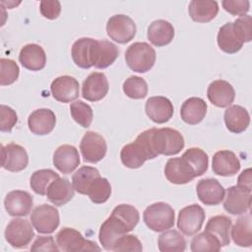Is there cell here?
<instances>
[{
    "instance_id": "obj_1",
    "label": "cell",
    "mask_w": 252,
    "mask_h": 252,
    "mask_svg": "<svg viewBox=\"0 0 252 252\" xmlns=\"http://www.w3.org/2000/svg\"><path fill=\"white\" fill-rule=\"evenodd\" d=\"M154 129L151 128L140 133L134 142L125 145L121 149L120 158L126 167L139 168L146 160L158 157L152 142Z\"/></svg>"
},
{
    "instance_id": "obj_2",
    "label": "cell",
    "mask_w": 252,
    "mask_h": 252,
    "mask_svg": "<svg viewBox=\"0 0 252 252\" xmlns=\"http://www.w3.org/2000/svg\"><path fill=\"white\" fill-rule=\"evenodd\" d=\"M156 51L147 42H134L125 51V61L128 67L137 73L150 71L156 62Z\"/></svg>"
},
{
    "instance_id": "obj_3",
    "label": "cell",
    "mask_w": 252,
    "mask_h": 252,
    "mask_svg": "<svg viewBox=\"0 0 252 252\" xmlns=\"http://www.w3.org/2000/svg\"><path fill=\"white\" fill-rule=\"evenodd\" d=\"M143 219L150 229L160 232L174 225L175 214L170 205L164 202H158L146 208Z\"/></svg>"
},
{
    "instance_id": "obj_4",
    "label": "cell",
    "mask_w": 252,
    "mask_h": 252,
    "mask_svg": "<svg viewBox=\"0 0 252 252\" xmlns=\"http://www.w3.org/2000/svg\"><path fill=\"white\" fill-rule=\"evenodd\" d=\"M152 142L156 153L163 156H173L184 148V138L182 134L172 128H155Z\"/></svg>"
},
{
    "instance_id": "obj_5",
    "label": "cell",
    "mask_w": 252,
    "mask_h": 252,
    "mask_svg": "<svg viewBox=\"0 0 252 252\" xmlns=\"http://www.w3.org/2000/svg\"><path fill=\"white\" fill-rule=\"evenodd\" d=\"M56 243L64 252L99 251L95 242L84 238L81 232L72 227H63L56 234Z\"/></svg>"
},
{
    "instance_id": "obj_6",
    "label": "cell",
    "mask_w": 252,
    "mask_h": 252,
    "mask_svg": "<svg viewBox=\"0 0 252 252\" xmlns=\"http://www.w3.org/2000/svg\"><path fill=\"white\" fill-rule=\"evenodd\" d=\"M137 28L134 21L126 15L119 14L110 17L106 24V32L110 39L124 44L136 35Z\"/></svg>"
},
{
    "instance_id": "obj_7",
    "label": "cell",
    "mask_w": 252,
    "mask_h": 252,
    "mask_svg": "<svg viewBox=\"0 0 252 252\" xmlns=\"http://www.w3.org/2000/svg\"><path fill=\"white\" fill-rule=\"evenodd\" d=\"M29 220L13 219L5 229V239L14 248H26L34 237V232Z\"/></svg>"
},
{
    "instance_id": "obj_8",
    "label": "cell",
    "mask_w": 252,
    "mask_h": 252,
    "mask_svg": "<svg viewBox=\"0 0 252 252\" xmlns=\"http://www.w3.org/2000/svg\"><path fill=\"white\" fill-rule=\"evenodd\" d=\"M80 150L86 162L96 163L105 157L107 145L101 135L94 131H88L81 140Z\"/></svg>"
},
{
    "instance_id": "obj_9",
    "label": "cell",
    "mask_w": 252,
    "mask_h": 252,
    "mask_svg": "<svg viewBox=\"0 0 252 252\" xmlns=\"http://www.w3.org/2000/svg\"><path fill=\"white\" fill-rule=\"evenodd\" d=\"M205 217V212L201 206L197 204L189 205L178 213L177 227L185 235H194L202 228Z\"/></svg>"
},
{
    "instance_id": "obj_10",
    "label": "cell",
    "mask_w": 252,
    "mask_h": 252,
    "mask_svg": "<svg viewBox=\"0 0 252 252\" xmlns=\"http://www.w3.org/2000/svg\"><path fill=\"white\" fill-rule=\"evenodd\" d=\"M31 221L37 232L52 233L60 223L59 213L55 207L42 204L32 212Z\"/></svg>"
},
{
    "instance_id": "obj_11",
    "label": "cell",
    "mask_w": 252,
    "mask_h": 252,
    "mask_svg": "<svg viewBox=\"0 0 252 252\" xmlns=\"http://www.w3.org/2000/svg\"><path fill=\"white\" fill-rule=\"evenodd\" d=\"M129 231L126 223L111 214L100 225L98 239L105 250L112 251L115 241Z\"/></svg>"
},
{
    "instance_id": "obj_12",
    "label": "cell",
    "mask_w": 252,
    "mask_h": 252,
    "mask_svg": "<svg viewBox=\"0 0 252 252\" xmlns=\"http://www.w3.org/2000/svg\"><path fill=\"white\" fill-rule=\"evenodd\" d=\"M2 167L8 171L18 172L25 169L29 163V157L24 147L10 143L1 147Z\"/></svg>"
},
{
    "instance_id": "obj_13",
    "label": "cell",
    "mask_w": 252,
    "mask_h": 252,
    "mask_svg": "<svg viewBox=\"0 0 252 252\" xmlns=\"http://www.w3.org/2000/svg\"><path fill=\"white\" fill-rule=\"evenodd\" d=\"M223 202V209L231 215H242L250 210L251 192H248L237 185L226 189V196Z\"/></svg>"
},
{
    "instance_id": "obj_14",
    "label": "cell",
    "mask_w": 252,
    "mask_h": 252,
    "mask_svg": "<svg viewBox=\"0 0 252 252\" xmlns=\"http://www.w3.org/2000/svg\"><path fill=\"white\" fill-rule=\"evenodd\" d=\"M53 97L60 102H71L79 97V82L71 76L64 75L53 80L50 86Z\"/></svg>"
},
{
    "instance_id": "obj_15",
    "label": "cell",
    "mask_w": 252,
    "mask_h": 252,
    "mask_svg": "<svg viewBox=\"0 0 252 252\" xmlns=\"http://www.w3.org/2000/svg\"><path fill=\"white\" fill-rule=\"evenodd\" d=\"M164 175L173 184H186L192 181L196 175L190 164L182 158H169L164 166Z\"/></svg>"
},
{
    "instance_id": "obj_16",
    "label": "cell",
    "mask_w": 252,
    "mask_h": 252,
    "mask_svg": "<svg viewBox=\"0 0 252 252\" xmlns=\"http://www.w3.org/2000/svg\"><path fill=\"white\" fill-rule=\"evenodd\" d=\"M108 89L106 76L100 72H93L83 82L82 96L90 101H98L107 94Z\"/></svg>"
},
{
    "instance_id": "obj_17",
    "label": "cell",
    "mask_w": 252,
    "mask_h": 252,
    "mask_svg": "<svg viewBox=\"0 0 252 252\" xmlns=\"http://www.w3.org/2000/svg\"><path fill=\"white\" fill-rule=\"evenodd\" d=\"M4 206L5 210L10 216L25 217L32 212L33 199L27 191L14 190L6 195Z\"/></svg>"
},
{
    "instance_id": "obj_18",
    "label": "cell",
    "mask_w": 252,
    "mask_h": 252,
    "mask_svg": "<svg viewBox=\"0 0 252 252\" xmlns=\"http://www.w3.org/2000/svg\"><path fill=\"white\" fill-rule=\"evenodd\" d=\"M118 47L111 41L101 39L94 41L92 47V64L97 69H104L110 66L118 57Z\"/></svg>"
},
{
    "instance_id": "obj_19",
    "label": "cell",
    "mask_w": 252,
    "mask_h": 252,
    "mask_svg": "<svg viewBox=\"0 0 252 252\" xmlns=\"http://www.w3.org/2000/svg\"><path fill=\"white\" fill-rule=\"evenodd\" d=\"M148 117L158 124H162L170 120L173 115L172 102L165 96L158 95L148 98L145 105Z\"/></svg>"
},
{
    "instance_id": "obj_20",
    "label": "cell",
    "mask_w": 252,
    "mask_h": 252,
    "mask_svg": "<svg viewBox=\"0 0 252 252\" xmlns=\"http://www.w3.org/2000/svg\"><path fill=\"white\" fill-rule=\"evenodd\" d=\"M196 191L199 200L208 206L220 204L225 195L224 188L215 178L201 179L197 183Z\"/></svg>"
},
{
    "instance_id": "obj_21",
    "label": "cell",
    "mask_w": 252,
    "mask_h": 252,
    "mask_svg": "<svg viewBox=\"0 0 252 252\" xmlns=\"http://www.w3.org/2000/svg\"><path fill=\"white\" fill-rule=\"evenodd\" d=\"M56 116L51 109L39 108L32 111L28 118L30 131L35 135H47L54 129Z\"/></svg>"
},
{
    "instance_id": "obj_22",
    "label": "cell",
    "mask_w": 252,
    "mask_h": 252,
    "mask_svg": "<svg viewBox=\"0 0 252 252\" xmlns=\"http://www.w3.org/2000/svg\"><path fill=\"white\" fill-rule=\"evenodd\" d=\"M53 164L61 173H72L80 164L78 150L71 145L59 146L53 155Z\"/></svg>"
},
{
    "instance_id": "obj_23",
    "label": "cell",
    "mask_w": 252,
    "mask_h": 252,
    "mask_svg": "<svg viewBox=\"0 0 252 252\" xmlns=\"http://www.w3.org/2000/svg\"><path fill=\"white\" fill-rule=\"evenodd\" d=\"M212 169L220 176H233L240 169V161L233 152L221 150L213 156Z\"/></svg>"
},
{
    "instance_id": "obj_24",
    "label": "cell",
    "mask_w": 252,
    "mask_h": 252,
    "mask_svg": "<svg viewBox=\"0 0 252 252\" xmlns=\"http://www.w3.org/2000/svg\"><path fill=\"white\" fill-rule=\"evenodd\" d=\"M209 100L217 107L229 106L235 97L233 87L224 80H216L212 82L207 90Z\"/></svg>"
},
{
    "instance_id": "obj_25",
    "label": "cell",
    "mask_w": 252,
    "mask_h": 252,
    "mask_svg": "<svg viewBox=\"0 0 252 252\" xmlns=\"http://www.w3.org/2000/svg\"><path fill=\"white\" fill-rule=\"evenodd\" d=\"M19 61L28 70L39 71L45 66L46 54L40 45L29 43L22 47L19 54Z\"/></svg>"
},
{
    "instance_id": "obj_26",
    "label": "cell",
    "mask_w": 252,
    "mask_h": 252,
    "mask_svg": "<svg viewBox=\"0 0 252 252\" xmlns=\"http://www.w3.org/2000/svg\"><path fill=\"white\" fill-rule=\"evenodd\" d=\"M75 189L73 184L63 177L55 179L47 188L46 197L49 202L55 206H63L74 197Z\"/></svg>"
},
{
    "instance_id": "obj_27",
    "label": "cell",
    "mask_w": 252,
    "mask_h": 252,
    "mask_svg": "<svg viewBox=\"0 0 252 252\" xmlns=\"http://www.w3.org/2000/svg\"><path fill=\"white\" fill-rule=\"evenodd\" d=\"M207 108V103L201 97H189L181 105V119L190 125L198 124L205 118Z\"/></svg>"
},
{
    "instance_id": "obj_28",
    "label": "cell",
    "mask_w": 252,
    "mask_h": 252,
    "mask_svg": "<svg viewBox=\"0 0 252 252\" xmlns=\"http://www.w3.org/2000/svg\"><path fill=\"white\" fill-rule=\"evenodd\" d=\"M231 223V220L226 216L218 215L209 219L204 231L214 236L221 247L227 246L230 243L229 230Z\"/></svg>"
},
{
    "instance_id": "obj_29",
    "label": "cell",
    "mask_w": 252,
    "mask_h": 252,
    "mask_svg": "<svg viewBox=\"0 0 252 252\" xmlns=\"http://www.w3.org/2000/svg\"><path fill=\"white\" fill-rule=\"evenodd\" d=\"M224 123L228 131L239 134L244 132L250 123V116L248 111L237 104L229 106L224 111Z\"/></svg>"
},
{
    "instance_id": "obj_30",
    "label": "cell",
    "mask_w": 252,
    "mask_h": 252,
    "mask_svg": "<svg viewBox=\"0 0 252 252\" xmlns=\"http://www.w3.org/2000/svg\"><path fill=\"white\" fill-rule=\"evenodd\" d=\"M174 37L173 26L165 20L154 21L148 28V39L155 46H164Z\"/></svg>"
},
{
    "instance_id": "obj_31",
    "label": "cell",
    "mask_w": 252,
    "mask_h": 252,
    "mask_svg": "<svg viewBox=\"0 0 252 252\" xmlns=\"http://www.w3.org/2000/svg\"><path fill=\"white\" fill-rule=\"evenodd\" d=\"M188 13L197 23L212 21L219 13V4L214 0H193L189 3Z\"/></svg>"
},
{
    "instance_id": "obj_32",
    "label": "cell",
    "mask_w": 252,
    "mask_h": 252,
    "mask_svg": "<svg viewBox=\"0 0 252 252\" xmlns=\"http://www.w3.org/2000/svg\"><path fill=\"white\" fill-rule=\"evenodd\" d=\"M94 39L91 37H82L77 39L71 50V55L74 63L83 69H89L93 67L92 64V47Z\"/></svg>"
},
{
    "instance_id": "obj_33",
    "label": "cell",
    "mask_w": 252,
    "mask_h": 252,
    "mask_svg": "<svg viewBox=\"0 0 252 252\" xmlns=\"http://www.w3.org/2000/svg\"><path fill=\"white\" fill-rule=\"evenodd\" d=\"M231 228V237L233 242L241 247H250L252 245V224L250 213L240 217Z\"/></svg>"
},
{
    "instance_id": "obj_34",
    "label": "cell",
    "mask_w": 252,
    "mask_h": 252,
    "mask_svg": "<svg viewBox=\"0 0 252 252\" xmlns=\"http://www.w3.org/2000/svg\"><path fill=\"white\" fill-rule=\"evenodd\" d=\"M217 41L220 49L228 54L238 52L243 45V43L235 35L231 22H228L220 28Z\"/></svg>"
},
{
    "instance_id": "obj_35",
    "label": "cell",
    "mask_w": 252,
    "mask_h": 252,
    "mask_svg": "<svg viewBox=\"0 0 252 252\" xmlns=\"http://www.w3.org/2000/svg\"><path fill=\"white\" fill-rule=\"evenodd\" d=\"M100 176L99 171L93 166H82L72 176V184L80 194L87 195L91 184Z\"/></svg>"
},
{
    "instance_id": "obj_36",
    "label": "cell",
    "mask_w": 252,
    "mask_h": 252,
    "mask_svg": "<svg viewBox=\"0 0 252 252\" xmlns=\"http://www.w3.org/2000/svg\"><path fill=\"white\" fill-rule=\"evenodd\" d=\"M158 249L161 252H182L186 248V240L175 229L164 230L158 239Z\"/></svg>"
},
{
    "instance_id": "obj_37",
    "label": "cell",
    "mask_w": 252,
    "mask_h": 252,
    "mask_svg": "<svg viewBox=\"0 0 252 252\" xmlns=\"http://www.w3.org/2000/svg\"><path fill=\"white\" fill-rule=\"evenodd\" d=\"M59 178V174L52 169H39L34 171L30 180V186L32 191L38 195H46V191L51 182Z\"/></svg>"
},
{
    "instance_id": "obj_38",
    "label": "cell",
    "mask_w": 252,
    "mask_h": 252,
    "mask_svg": "<svg viewBox=\"0 0 252 252\" xmlns=\"http://www.w3.org/2000/svg\"><path fill=\"white\" fill-rule=\"evenodd\" d=\"M181 157L190 164L195 172L196 177L203 175L207 171L209 157L202 149L190 148Z\"/></svg>"
},
{
    "instance_id": "obj_39",
    "label": "cell",
    "mask_w": 252,
    "mask_h": 252,
    "mask_svg": "<svg viewBox=\"0 0 252 252\" xmlns=\"http://www.w3.org/2000/svg\"><path fill=\"white\" fill-rule=\"evenodd\" d=\"M87 195L94 204L105 203L111 195V185L106 178L99 176L91 184Z\"/></svg>"
},
{
    "instance_id": "obj_40",
    "label": "cell",
    "mask_w": 252,
    "mask_h": 252,
    "mask_svg": "<svg viewBox=\"0 0 252 252\" xmlns=\"http://www.w3.org/2000/svg\"><path fill=\"white\" fill-rule=\"evenodd\" d=\"M124 94L133 99H141L148 94V84L139 76H130L123 83Z\"/></svg>"
},
{
    "instance_id": "obj_41",
    "label": "cell",
    "mask_w": 252,
    "mask_h": 252,
    "mask_svg": "<svg viewBox=\"0 0 252 252\" xmlns=\"http://www.w3.org/2000/svg\"><path fill=\"white\" fill-rule=\"evenodd\" d=\"M70 112L73 119L79 125H81L84 128H88L91 126L94 113L92 107L88 103L82 100H76L71 103Z\"/></svg>"
},
{
    "instance_id": "obj_42",
    "label": "cell",
    "mask_w": 252,
    "mask_h": 252,
    "mask_svg": "<svg viewBox=\"0 0 252 252\" xmlns=\"http://www.w3.org/2000/svg\"><path fill=\"white\" fill-rule=\"evenodd\" d=\"M111 214L125 222L130 231L134 229L140 220V214L138 210L128 204H120L116 206Z\"/></svg>"
},
{
    "instance_id": "obj_43",
    "label": "cell",
    "mask_w": 252,
    "mask_h": 252,
    "mask_svg": "<svg viewBox=\"0 0 252 252\" xmlns=\"http://www.w3.org/2000/svg\"><path fill=\"white\" fill-rule=\"evenodd\" d=\"M191 251H220L221 246L219 241L211 234L203 231L197 234L191 241Z\"/></svg>"
},
{
    "instance_id": "obj_44",
    "label": "cell",
    "mask_w": 252,
    "mask_h": 252,
    "mask_svg": "<svg viewBox=\"0 0 252 252\" xmlns=\"http://www.w3.org/2000/svg\"><path fill=\"white\" fill-rule=\"evenodd\" d=\"M0 85L9 86L15 83L19 78L20 69L18 64L8 58H1L0 60Z\"/></svg>"
},
{
    "instance_id": "obj_45",
    "label": "cell",
    "mask_w": 252,
    "mask_h": 252,
    "mask_svg": "<svg viewBox=\"0 0 252 252\" xmlns=\"http://www.w3.org/2000/svg\"><path fill=\"white\" fill-rule=\"evenodd\" d=\"M232 29L237 38L242 42H249L252 39V19L244 15L232 23Z\"/></svg>"
},
{
    "instance_id": "obj_46",
    "label": "cell",
    "mask_w": 252,
    "mask_h": 252,
    "mask_svg": "<svg viewBox=\"0 0 252 252\" xmlns=\"http://www.w3.org/2000/svg\"><path fill=\"white\" fill-rule=\"evenodd\" d=\"M143 250L141 241L136 235L133 234H124L120 236L114 243L112 251L115 252H127V251H136L140 252Z\"/></svg>"
},
{
    "instance_id": "obj_47",
    "label": "cell",
    "mask_w": 252,
    "mask_h": 252,
    "mask_svg": "<svg viewBox=\"0 0 252 252\" xmlns=\"http://www.w3.org/2000/svg\"><path fill=\"white\" fill-rule=\"evenodd\" d=\"M0 130L2 132H11L13 127L18 121V115L16 111L10 106L1 104L0 106Z\"/></svg>"
},
{
    "instance_id": "obj_48",
    "label": "cell",
    "mask_w": 252,
    "mask_h": 252,
    "mask_svg": "<svg viewBox=\"0 0 252 252\" xmlns=\"http://www.w3.org/2000/svg\"><path fill=\"white\" fill-rule=\"evenodd\" d=\"M222 8L233 16H244L250 8V2L247 0H223Z\"/></svg>"
},
{
    "instance_id": "obj_49",
    "label": "cell",
    "mask_w": 252,
    "mask_h": 252,
    "mask_svg": "<svg viewBox=\"0 0 252 252\" xmlns=\"http://www.w3.org/2000/svg\"><path fill=\"white\" fill-rule=\"evenodd\" d=\"M40 13L41 15L48 20H55L58 18L61 12V4L57 0L46 1L43 0L40 2Z\"/></svg>"
},
{
    "instance_id": "obj_50",
    "label": "cell",
    "mask_w": 252,
    "mask_h": 252,
    "mask_svg": "<svg viewBox=\"0 0 252 252\" xmlns=\"http://www.w3.org/2000/svg\"><path fill=\"white\" fill-rule=\"evenodd\" d=\"M31 251H52L58 252L59 248L57 247L54 238L52 236H38L32 243Z\"/></svg>"
},
{
    "instance_id": "obj_51",
    "label": "cell",
    "mask_w": 252,
    "mask_h": 252,
    "mask_svg": "<svg viewBox=\"0 0 252 252\" xmlns=\"http://www.w3.org/2000/svg\"><path fill=\"white\" fill-rule=\"evenodd\" d=\"M251 183H252V176H251V168H247L243 170L237 179V186L240 188L251 192Z\"/></svg>"
}]
</instances>
